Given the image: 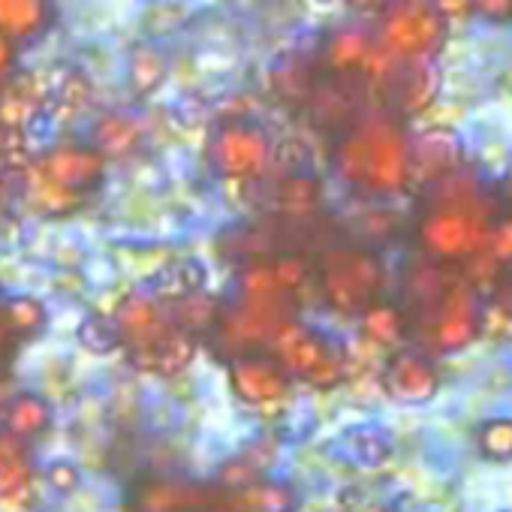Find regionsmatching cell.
I'll list each match as a JSON object with an SVG mask.
<instances>
[{"label":"cell","instance_id":"obj_1","mask_svg":"<svg viewBox=\"0 0 512 512\" xmlns=\"http://www.w3.org/2000/svg\"><path fill=\"white\" fill-rule=\"evenodd\" d=\"M338 172L353 187L371 193H395L410 178V145L386 118L350 124L335 154Z\"/></svg>","mask_w":512,"mask_h":512},{"label":"cell","instance_id":"obj_2","mask_svg":"<svg viewBox=\"0 0 512 512\" xmlns=\"http://www.w3.org/2000/svg\"><path fill=\"white\" fill-rule=\"evenodd\" d=\"M446 37V16L434 7V0H389L380 43L383 52L398 61H428Z\"/></svg>","mask_w":512,"mask_h":512},{"label":"cell","instance_id":"obj_3","mask_svg":"<svg viewBox=\"0 0 512 512\" xmlns=\"http://www.w3.org/2000/svg\"><path fill=\"white\" fill-rule=\"evenodd\" d=\"M323 296L344 314H365L377 305L383 287V269L377 256L359 247H335L323 256L320 266Z\"/></svg>","mask_w":512,"mask_h":512},{"label":"cell","instance_id":"obj_4","mask_svg":"<svg viewBox=\"0 0 512 512\" xmlns=\"http://www.w3.org/2000/svg\"><path fill=\"white\" fill-rule=\"evenodd\" d=\"M377 79H386L389 82V97L392 103L413 115V112H422L425 106L434 103V94L440 88V73L428 64V61H404L395 76L386 73V67L380 70Z\"/></svg>","mask_w":512,"mask_h":512},{"label":"cell","instance_id":"obj_5","mask_svg":"<svg viewBox=\"0 0 512 512\" xmlns=\"http://www.w3.org/2000/svg\"><path fill=\"white\" fill-rule=\"evenodd\" d=\"M461 163V145L449 130H431L425 133L413 151H410V175H419L425 181H437L449 172H455Z\"/></svg>","mask_w":512,"mask_h":512},{"label":"cell","instance_id":"obj_6","mask_svg":"<svg viewBox=\"0 0 512 512\" xmlns=\"http://www.w3.org/2000/svg\"><path fill=\"white\" fill-rule=\"evenodd\" d=\"M434 371L431 365L416 356V353H398L389 362L386 371V389L389 395L401 398V401H425L434 392Z\"/></svg>","mask_w":512,"mask_h":512},{"label":"cell","instance_id":"obj_7","mask_svg":"<svg viewBox=\"0 0 512 512\" xmlns=\"http://www.w3.org/2000/svg\"><path fill=\"white\" fill-rule=\"evenodd\" d=\"M287 356L293 368H299L314 383H320V377H329V383L338 380V362L323 338H317L314 332H293V338L287 341Z\"/></svg>","mask_w":512,"mask_h":512},{"label":"cell","instance_id":"obj_8","mask_svg":"<svg viewBox=\"0 0 512 512\" xmlns=\"http://www.w3.org/2000/svg\"><path fill=\"white\" fill-rule=\"evenodd\" d=\"M377 52L371 49L368 37L359 31H341L326 46V61L335 76H353L356 70H371Z\"/></svg>","mask_w":512,"mask_h":512},{"label":"cell","instance_id":"obj_9","mask_svg":"<svg viewBox=\"0 0 512 512\" xmlns=\"http://www.w3.org/2000/svg\"><path fill=\"white\" fill-rule=\"evenodd\" d=\"M320 181L314 175H302L293 172L284 184H281V205L293 214V217H311L320 208Z\"/></svg>","mask_w":512,"mask_h":512},{"label":"cell","instance_id":"obj_10","mask_svg":"<svg viewBox=\"0 0 512 512\" xmlns=\"http://www.w3.org/2000/svg\"><path fill=\"white\" fill-rule=\"evenodd\" d=\"M365 332L377 344H392L404 332V317L389 305H371L365 311Z\"/></svg>","mask_w":512,"mask_h":512},{"label":"cell","instance_id":"obj_11","mask_svg":"<svg viewBox=\"0 0 512 512\" xmlns=\"http://www.w3.org/2000/svg\"><path fill=\"white\" fill-rule=\"evenodd\" d=\"M7 419H10V428L16 434H37L49 425V410L37 398H22L13 404Z\"/></svg>","mask_w":512,"mask_h":512},{"label":"cell","instance_id":"obj_12","mask_svg":"<svg viewBox=\"0 0 512 512\" xmlns=\"http://www.w3.org/2000/svg\"><path fill=\"white\" fill-rule=\"evenodd\" d=\"M46 482H49V488L58 491V494H73V491L82 485V470H79L73 461L61 458V461H52V464L46 467Z\"/></svg>","mask_w":512,"mask_h":512},{"label":"cell","instance_id":"obj_13","mask_svg":"<svg viewBox=\"0 0 512 512\" xmlns=\"http://www.w3.org/2000/svg\"><path fill=\"white\" fill-rule=\"evenodd\" d=\"M482 449L491 458L512 455V422H488L482 428Z\"/></svg>","mask_w":512,"mask_h":512},{"label":"cell","instance_id":"obj_14","mask_svg":"<svg viewBox=\"0 0 512 512\" xmlns=\"http://www.w3.org/2000/svg\"><path fill=\"white\" fill-rule=\"evenodd\" d=\"M485 250L494 256L497 263H506L512 260V217H500L491 223V232H488V244Z\"/></svg>","mask_w":512,"mask_h":512},{"label":"cell","instance_id":"obj_15","mask_svg":"<svg viewBox=\"0 0 512 512\" xmlns=\"http://www.w3.org/2000/svg\"><path fill=\"white\" fill-rule=\"evenodd\" d=\"M308 275V263L302 260V256H284V260H278L275 266V278L284 290H293L305 281Z\"/></svg>","mask_w":512,"mask_h":512},{"label":"cell","instance_id":"obj_16","mask_svg":"<svg viewBox=\"0 0 512 512\" xmlns=\"http://www.w3.org/2000/svg\"><path fill=\"white\" fill-rule=\"evenodd\" d=\"M476 10L491 22H506L512 16V0H476Z\"/></svg>","mask_w":512,"mask_h":512},{"label":"cell","instance_id":"obj_17","mask_svg":"<svg viewBox=\"0 0 512 512\" xmlns=\"http://www.w3.org/2000/svg\"><path fill=\"white\" fill-rule=\"evenodd\" d=\"M434 7L446 16V19H458V16H467L476 0H434Z\"/></svg>","mask_w":512,"mask_h":512},{"label":"cell","instance_id":"obj_18","mask_svg":"<svg viewBox=\"0 0 512 512\" xmlns=\"http://www.w3.org/2000/svg\"><path fill=\"white\" fill-rule=\"evenodd\" d=\"M350 7H359V10H377L383 4H389V0H347Z\"/></svg>","mask_w":512,"mask_h":512}]
</instances>
